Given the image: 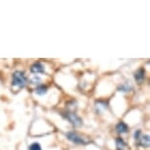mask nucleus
I'll list each match as a JSON object with an SVG mask.
<instances>
[{
    "label": "nucleus",
    "mask_w": 150,
    "mask_h": 150,
    "mask_svg": "<svg viewBox=\"0 0 150 150\" xmlns=\"http://www.w3.org/2000/svg\"><path fill=\"white\" fill-rule=\"evenodd\" d=\"M27 84V77L25 76L24 72L22 71H16L13 74L12 77V86L14 87H19V88H22V87H25Z\"/></svg>",
    "instance_id": "1"
},
{
    "label": "nucleus",
    "mask_w": 150,
    "mask_h": 150,
    "mask_svg": "<svg viewBox=\"0 0 150 150\" xmlns=\"http://www.w3.org/2000/svg\"><path fill=\"white\" fill-rule=\"evenodd\" d=\"M47 91H48V88L46 86H44V84L38 86L35 89V93L38 95H44V94H46Z\"/></svg>",
    "instance_id": "9"
},
{
    "label": "nucleus",
    "mask_w": 150,
    "mask_h": 150,
    "mask_svg": "<svg viewBox=\"0 0 150 150\" xmlns=\"http://www.w3.org/2000/svg\"><path fill=\"white\" fill-rule=\"evenodd\" d=\"M116 147H117V150H126L127 143L125 142L122 137H118L116 138Z\"/></svg>",
    "instance_id": "8"
},
{
    "label": "nucleus",
    "mask_w": 150,
    "mask_h": 150,
    "mask_svg": "<svg viewBox=\"0 0 150 150\" xmlns=\"http://www.w3.org/2000/svg\"><path fill=\"white\" fill-rule=\"evenodd\" d=\"M29 150H42V149H41V145L38 142H33L30 145Z\"/></svg>",
    "instance_id": "11"
},
{
    "label": "nucleus",
    "mask_w": 150,
    "mask_h": 150,
    "mask_svg": "<svg viewBox=\"0 0 150 150\" xmlns=\"http://www.w3.org/2000/svg\"><path fill=\"white\" fill-rule=\"evenodd\" d=\"M138 141V145L141 146V147H144V148H148L149 147V135L146 134V135H141L139 139L137 140Z\"/></svg>",
    "instance_id": "5"
},
{
    "label": "nucleus",
    "mask_w": 150,
    "mask_h": 150,
    "mask_svg": "<svg viewBox=\"0 0 150 150\" xmlns=\"http://www.w3.org/2000/svg\"><path fill=\"white\" fill-rule=\"evenodd\" d=\"M96 106L101 109H106L107 106H108V103L105 102V101H97L96 102Z\"/></svg>",
    "instance_id": "12"
},
{
    "label": "nucleus",
    "mask_w": 150,
    "mask_h": 150,
    "mask_svg": "<svg viewBox=\"0 0 150 150\" xmlns=\"http://www.w3.org/2000/svg\"><path fill=\"white\" fill-rule=\"evenodd\" d=\"M66 137L69 140H71L74 143H77V144H86L88 143V139L86 138L83 137L81 135H80L79 134L75 132H69L66 134Z\"/></svg>",
    "instance_id": "2"
},
{
    "label": "nucleus",
    "mask_w": 150,
    "mask_h": 150,
    "mask_svg": "<svg viewBox=\"0 0 150 150\" xmlns=\"http://www.w3.org/2000/svg\"><path fill=\"white\" fill-rule=\"evenodd\" d=\"M44 66L42 65L41 63L39 62H36L30 67V72L33 74H41V73H44Z\"/></svg>",
    "instance_id": "4"
},
{
    "label": "nucleus",
    "mask_w": 150,
    "mask_h": 150,
    "mask_svg": "<svg viewBox=\"0 0 150 150\" xmlns=\"http://www.w3.org/2000/svg\"><path fill=\"white\" fill-rule=\"evenodd\" d=\"M131 89H132L131 83H124L119 87V90H121V91H123V92H128Z\"/></svg>",
    "instance_id": "10"
},
{
    "label": "nucleus",
    "mask_w": 150,
    "mask_h": 150,
    "mask_svg": "<svg viewBox=\"0 0 150 150\" xmlns=\"http://www.w3.org/2000/svg\"><path fill=\"white\" fill-rule=\"evenodd\" d=\"M40 78L36 77V76H35V77H33L32 79H30V83L32 84H39V83H40Z\"/></svg>",
    "instance_id": "13"
},
{
    "label": "nucleus",
    "mask_w": 150,
    "mask_h": 150,
    "mask_svg": "<svg viewBox=\"0 0 150 150\" xmlns=\"http://www.w3.org/2000/svg\"><path fill=\"white\" fill-rule=\"evenodd\" d=\"M144 78H145V71L142 68H140L139 70H137L134 74V79L137 83H142L144 81Z\"/></svg>",
    "instance_id": "6"
},
{
    "label": "nucleus",
    "mask_w": 150,
    "mask_h": 150,
    "mask_svg": "<svg viewBox=\"0 0 150 150\" xmlns=\"http://www.w3.org/2000/svg\"><path fill=\"white\" fill-rule=\"evenodd\" d=\"M64 118L67 119L74 127H81L83 125V120L74 112H67L64 114Z\"/></svg>",
    "instance_id": "3"
},
{
    "label": "nucleus",
    "mask_w": 150,
    "mask_h": 150,
    "mask_svg": "<svg viewBox=\"0 0 150 150\" xmlns=\"http://www.w3.org/2000/svg\"><path fill=\"white\" fill-rule=\"evenodd\" d=\"M116 131L119 134H126L129 131V127L127 126V124H125L124 122H120L117 126H116Z\"/></svg>",
    "instance_id": "7"
},
{
    "label": "nucleus",
    "mask_w": 150,
    "mask_h": 150,
    "mask_svg": "<svg viewBox=\"0 0 150 150\" xmlns=\"http://www.w3.org/2000/svg\"><path fill=\"white\" fill-rule=\"evenodd\" d=\"M141 137V131L140 129H137V131H135L134 132V138L135 140H138Z\"/></svg>",
    "instance_id": "14"
}]
</instances>
